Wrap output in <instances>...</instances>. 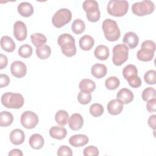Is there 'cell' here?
I'll return each instance as SVG.
<instances>
[{"label": "cell", "mask_w": 156, "mask_h": 156, "mask_svg": "<svg viewBox=\"0 0 156 156\" xmlns=\"http://www.w3.org/2000/svg\"><path fill=\"white\" fill-rule=\"evenodd\" d=\"M79 87L81 91L91 93L95 90L96 83L91 79H83L80 82Z\"/></svg>", "instance_id": "23"}, {"label": "cell", "mask_w": 156, "mask_h": 156, "mask_svg": "<svg viewBox=\"0 0 156 156\" xmlns=\"http://www.w3.org/2000/svg\"><path fill=\"white\" fill-rule=\"evenodd\" d=\"M30 40L32 44L36 47L44 44L47 41V38L41 33H35L30 35Z\"/></svg>", "instance_id": "31"}, {"label": "cell", "mask_w": 156, "mask_h": 156, "mask_svg": "<svg viewBox=\"0 0 156 156\" xmlns=\"http://www.w3.org/2000/svg\"><path fill=\"white\" fill-rule=\"evenodd\" d=\"M83 154L85 156H97L99 155V150L94 146H89L83 149Z\"/></svg>", "instance_id": "39"}, {"label": "cell", "mask_w": 156, "mask_h": 156, "mask_svg": "<svg viewBox=\"0 0 156 156\" xmlns=\"http://www.w3.org/2000/svg\"><path fill=\"white\" fill-rule=\"evenodd\" d=\"M82 7L84 11L87 13L86 15H92L100 12L98 3L94 0H85L83 2Z\"/></svg>", "instance_id": "18"}, {"label": "cell", "mask_w": 156, "mask_h": 156, "mask_svg": "<svg viewBox=\"0 0 156 156\" xmlns=\"http://www.w3.org/2000/svg\"><path fill=\"white\" fill-rule=\"evenodd\" d=\"M91 93H87L83 91H80L77 95V100L79 102L83 105L88 104L91 101Z\"/></svg>", "instance_id": "38"}, {"label": "cell", "mask_w": 156, "mask_h": 156, "mask_svg": "<svg viewBox=\"0 0 156 156\" xmlns=\"http://www.w3.org/2000/svg\"><path fill=\"white\" fill-rule=\"evenodd\" d=\"M154 9L155 5L154 2L149 0L135 2L132 6V12L140 16L149 15L154 11Z\"/></svg>", "instance_id": "6"}, {"label": "cell", "mask_w": 156, "mask_h": 156, "mask_svg": "<svg viewBox=\"0 0 156 156\" xmlns=\"http://www.w3.org/2000/svg\"><path fill=\"white\" fill-rule=\"evenodd\" d=\"M134 96L133 93L128 88H121L116 94L117 99L122 102L123 104H127L130 103L133 99Z\"/></svg>", "instance_id": "14"}, {"label": "cell", "mask_w": 156, "mask_h": 156, "mask_svg": "<svg viewBox=\"0 0 156 156\" xmlns=\"http://www.w3.org/2000/svg\"><path fill=\"white\" fill-rule=\"evenodd\" d=\"M107 110L110 115H117L123 110V104L118 99H112L107 104Z\"/></svg>", "instance_id": "15"}, {"label": "cell", "mask_w": 156, "mask_h": 156, "mask_svg": "<svg viewBox=\"0 0 156 156\" xmlns=\"http://www.w3.org/2000/svg\"><path fill=\"white\" fill-rule=\"evenodd\" d=\"M73 155V151L72 149L66 146V145H63L61 146L57 151V155H68V156H71Z\"/></svg>", "instance_id": "40"}, {"label": "cell", "mask_w": 156, "mask_h": 156, "mask_svg": "<svg viewBox=\"0 0 156 156\" xmlns=\"http://www.w3.org/2000/svg\"><path fill=\"white\" fill-rule=\"evenodd\" d=\"M72 18L71 12L66 8H62L57 10L52 18L53 25L57 28H60L68 23Z\"/></svg>", "instance_id": "7"}, {"label": "cell", "mask_w": 156, "mask_h": 156, "mask_svg": "<svg viewBox=\"0 0 156 156\" xmlns=\"http://www.w3.org/2000/svg\"><path fill=\"white\" fill-rule=\"evenodd\" d=\"M128 83H129V85L131 87L136 88H138V87H140L141 86V85L142 83V82H141V80L140 77L137 76L135 78L129 80Z\"/></svg>", "instance_id": "42"}, {"label": "cell", "mask_w": 156, "mask_h": 156, "mask_svg": "<svg viewBox=\"0 0 156 156\" xmlns=\"http://www.w3.org/2000/svg\"><path fill=\"white\" fill-rule=\"evenodd\" d=\"M55 119L57 124L61 126H64L68 122L69 115L65 110H58L55 115Z\"/></svg>", "instance_id": "30"}, {"label": "cell", "mask_w": 156, "mask_h": 156, "mask_svg": "<svg viewBox=\"0 0 156 156\" xmlns=\"http://www.w3.org/2000/svg\"><path fill=\"white\" fill-rule=\"evenodd\" d=\"M85 29V23L80 19L75 20L71 25L72 31L76 34H82Z\"/></svg>", "instance_id": "32"}, {"label": "cell", "mask_w": 156, "mask_h": 156, "mask_svg": "<svg viewBox=\"0 0 156 156\" xmlns=\"http://www.w3.org/2000/svg\"><path fill=\"white\" fill-rule=\"evenodd\" d=\"M1 47L4 51L12 52L15 49V43L11 37L5 35L1 39Z\"/></svg>", "instance_id": "24"}, {"label": "cell", "mask_w": 156, "mask_h": 156, "mask_svg": "<svg viewBox=\"0 0 156 156\" xmlns=\"http://www.w3.org/2000/svg\"><path fill=\"white\" fill-rule=\"evenodd\" d=\"M23 152L21 150L18 149H14L11 150L9 153V156H15V155H18V156H22Z\"/></svg>", "instance_id": "46"}, {"label": "cell", "mask_w": 156, "mask_h": 156, "mask_svg": "<svg viewBox=\"0 0 156 156\" xmlns=\"http://www.w3.org/2000/svg\"><path fill=\"white\" fill-rule=\"evenodd\" d=\"M122 42L128 48L132 49L138 46L139 38L135 33L133 32H129L124 35Z\"/></svg>", "instance_id": "12"}, {"label": "cell", "mask_w": 156, "mask_h": 156, "mask_svg": "<svg viewBox=\"0 0 156 156\" xmlns=\"http://www.w3.org/2000/svg\"><path fill=\"white\" fill-rule=\"evenodd\" d=\"M103 106L98 103L93 104L90 107V113L94 117H99L104 113Z\"/></svg>", "instance_id": "34"}, {"label": "cell", "mask_w": 156, "mask_h": 156, "mask_svg": "<svg viewBox=\"0 0 156 156\" xmlns=\"http://www.w3.org/2000/svg\"><path fill=\"white\" fill-rule=\"evenodd\" d=\"M89 141L88 137L83 134H77L71 136L69 139V144L76 147L86 145Z\"/></svg>", "instance_id": "16"}, {"label": "cell", "mask_w": 156, "mask_h": 156, "mask_svg": "<svg viewBox=\"0 0 156 156\" xmlns=\"http://www.w3.org/2000/svg\"><path fill=\"white\" fill-rule=\"evenodd\" d=\"M17 10L20 15L24 17H29L34 13L33 6L28 2H22L19 4Z\"/></svg>", "instance_id": "19"}, {"label": "cell", "mask_w": 156, "mask_h": 156, "mask_svg": "<svg viewBox=\"0 0 156 156\" xmlns=\"http://www.w3.org/2000/svg\"><path fill=\"white\" fill-rule=\"evenodd\" d=\"M10 83V79L6 74H0V88H3L7 86Z\"/></svg>", "instance_id": "43"}, {"label": "cell", "mask_w": 156, "mask_h": 156, "mask_svg": "<svg viewBox=\"0 0 156 156\" xmlns=\"http://www.w3.org/2000/svg\"><path fill=\"white\" fill-rule=\"evenodd\" d=\"M155 118H156V115H152L149 116L147 121L149 127L153 129L154 130L155 129Z\"/></svg>", "instance_id": "45"}, {"label": "cell", "mask_w": 156, "mask_h": 156, "mask_svg": "<svg viewBox=\"0 0 156 156\" xmlns=\"http://www.w3.org/2000/svg\"><path fill=\"white\" fill-rule=\"evenodd\" d=\"M79 46L83 51L90 50L94 44V41L93 37L89 35L82 36L79 40Z\"/></svg>", "instance_id": "27"}, {"label": "cell", "mask_w": 156, "mask_h": 156, "mask_svg": "<svg viewBox=\"0 0 156 156\" xmlns=\"http://www.w3.org/2000/svg\"><path fill=\"white\" fill-rule=\"evenodd\" d=\"M155 48V44L153 41L149 40L144 41L141 44V49L137 52L138 59L143 62L151 61L154 56Z\"/></svg>", "instance_id": "5"}, {"label": "cell", "mask_w": 156, "mask_h": 156, "mask_svg": "<svg viewBox=\"0 0 156 156\" xmlns=\"http://www.w3.org/2000/svg\"><path fill=\"white\" fill-rule=\"evenodd\" d=\"M13 121V115L7 111H2L0 113V126L7 127L12 124Z\"/></svg>", "instance_id": "29"}, {"label": "cell", "mask_w": 156, "mask_h": 156, "mask_svg": "<svg viewBox=\"0 0 156 156\" xmlns=\"http://www.w3.org/2000/svg\"><path fill=\"white\" fill-rule=\"evenodd\" d=\"M50 136L55 139L61 140L65 138L67 135L66 129L63 127L58 126H52L49 129Z\"/></svg>", "instance_id": "21"}, {"label": "cell", "mask_w": 156, "mask_h": 156, "mask_svg": "<svg viewBox=\"0 0 156 156\" xmlns=\"http://www.w3.org/2000/svg\"><path fill=\"white\" fill-rule=\"evenodd\" d=\"M21 125L27 129H31L35 127L38 123V117L37 115L32 111H25L21 116Z\"/></svg>", "instance_id": "9"}, {"label": "cell", "mask_w": 156, "mask_h": 156, "mask_svg": "<svg viewBox=\"0 0 156 156\" xmlns=\"http://www.w3.org/2000/svg\"><path fill=\"white\" fill-rule=\"evenodd\" d=\"M36 54L39 58L41 60L46 59L51 55V49L48 45L44 44L37 48Z\"/></svg>", "instance_id": "28"}, {"label": "cell", "mask_w": 156, "mask_h": 156, "mask_svg": "<svg viewBox=\"0 0 156 156\" xmlns=\"http://www.w3.org/2000/svg\"><path fill=\"white\" fill-rule=\"evenodd\" d=\"M8 63V59L6 55L0 54V69H2L7 66Z\"/></svg>", "instance_id": "44"}, {"label": "cell", "mask_w": 156, "mask_h": 156, "mask_svg": "<svg viewBox=\"0 0 156 156\" xmlns=\"http://www.w3.org/2000/svg\"><path fill=\"white\" fill-rule=\"evenodd\" d=\"M144 81L149 85H154L156 83V71L154 69L147 71L144 76Z\"/></svg>", "instance_id": "37"}, {"label": "cell", "mask_w": 156, "mask_h": 156, "mask_svg": "<svg viewBox=\"0 0 156 156\" xmlns=\"http://www.w3.org/2000/svg\"><path fill=\"white\" fill-rule=\"evenodd\" d=\"M9 138L12 144L20 145L24 141L25 134L21 129H16L10 132Z\"/></svg>", "instance_id": "17"}, {"label": "cell", "mask_w": 156, "mask_h": 156, "mask_svg": "<svg viewBox=\"0 0 156 156\" xmlns=\"http://www.w3.org/2000/svg\"><path fill=\"white\" fill-rule=\"evenodd\" d=\"M107 72L106 66L101 63H96L91 67V74L97 79H101L104 77Z\"/></svg>", "instance_id": "22"}, {"label": "cell", "mask_w": 156, "mask_h": 156, "mask_svg": "<svg viewBox=\"0 0 156 156\" xmlns=\"http://www.w3.org/2000/svg\"><path fill=\"white\" fill-rule=\"evenodd\" d=\"M129 9V2L127 1L111 0L107 5V12L109 15L114 16H122L125 15Z\"/></svg>", "instance_id": "4"}, {"label": "cell", "mask_w": 156, "mask_h": 156, "mask_svg": "<svg viewBox=\"0 0 156 156\" xmlns=\"http://www.w3.org/2000/svg\"><path fill=\"white\" fill-rule=\"evenodd\" d=\"M58 44L61 47L62 53L66 57H70L76 53V47L74 37L69 34H61L57 39Z\"/></svg>", "instance_id": "1"}, {"label": "cell", "mask_w": 156, "mask_h": 156, "mask_svg": "<svg viewBox=\"0 0 156 156\" xmlns=\"http://www.w3.org/2000/svg\"><path fill=\"white\" fill-rule=\"evenodd\" d=\"M146 108H147V110L150 113L155 112L156 110V99L155 98H153L147 101L146 104Z\"/></svg>", "instance_id": "41"}, {"label": "cell", "mask_w": 156, "mask_h": 156, "mask_svg": "<svg viewBox=\"0 0 156 156\" xmlns=\"http://www.w3.org/2000/svg\"><path fill=\"white\" fill-rule=\"evenodd\" d=\"M69 127L73 130H80L83 125V119L79 113L73 114L68 119Z\"/></svg>", "instance_id": "13"}, {"label": "cell", "mask_w": 156, "mask_h": 156, "mask_svg": "<svg viewBox=\"0 0 156 156\" xmlns=\"http://www.w3.org/2000/svg\"><path fill=\"white\" fill-rule=\"evenodd\" d=\"M129 48L124 44L115 45L113 48L112 61L116 66H121L128 59Z\"/></svg>", "instance_id": "8"}, {"label": "cell", "mask_w": 156, "mask_h": 156, "mask_svg": "<svg viewBox=\"0 0 156 156\" xmlns=\"http://www.w3.org/2000/svg\"><path fill=\"white\" fill-rule=\"evenodd\" d=\"M29 143L32 148L37 150L43 147L44 140L40 134L34 133L30 136Z\"/></svg>", "instance_id": "20"}, {"label": "cell", "mask_w": 156, "mask_h": 156, "mask_svg": "<svg viewBox=\"0 0 156 156\" xmlns=\"http://www.w3.org/2000/svg\"><path fill=\"white\" fill-rule=\"evenodd\" d=\"M2 104L7 108H20L24 104V99L20 93L7 92L1 96Z\"/></svg>", "instance_id": "3"}, {"label": "cell", "mask_w": 156, "mask_h": 156, "mask_svg": "<svg viewBox=\"0 0 156 156\" xmlns=\"http://www.w3.org/2000/svg\"><path fill=\"white\" fill-rule=\"evenodd\" d=\"M32 48L29 44L21 45L18 49V54L23 58H28L32 54Z\"/></svg>", "instance_id": "36"}, {"label": "cell", "mask_w": 156, "mask_h": 156, "mask_svg": "<svg viewBox=\"0 0 156 156\" xmlns=\"http://www.w3.org/2000/svg\"><path fill=\"white\" fill-rule=\"evenodd\" d=\"M13 35L20 41H24L27 37V27L24 23L17 21L13 25Z\"/></svg>", "instance_id": "10"}, {"label": "cell", "mask_w": 156, "mask_h": 156, "mask_svg": "<svg viewBox=\"0 0 156 156\" xmlns=\"http://www.w3.org/2000/svg\"><path fill=\"white\" fill-rule=\"evenodd\" d=\"M12 74L16 78H22L27 73L26 65L21 61H15L10 66Z\"/></svg>", "instance_id": "11"}, {"label": "cell", "mask_w": 156, "mask_h": 156, "mask_svg": "<svg viewBox=\"0 0 156 156\" xmlns=\"http://www.w3.org/2000/svg\"><path fill=\"white\" fill-rule=\"evenodd\" d=\"M122 75L127 82L138 76V70L136 67L132 64L126 66L122 70Z\"/></svg>", "instance_id": "26"}, {"label": "cell", "mask_w": 156, "mask_h": 156, "mask_svg": "<svg viewBox=\"0 0 156 156\" xmlns=\"http://www.w3.org/2000/svg\"><path fill=\"white\" fill-rule=\"evenodd\" d=\"M94 56L100 60H105L108 58L110 55L109 49L107 46L104 44H100L98 46L94 51Z\"/></svg>", "instance_id": "25"}, {"label": "cell", "mask_w": 156, "mask_h": 156, "mask_svg": "<svg viewBox=\"0 0 156 156\" xmlns=\"http://www.w3.org/2000/svg\"><path fill=\"white\" fill-rule=\"evenodd\" d=\"M141 97L143 101L147 102L149 100L156 97V91L152 87L146 88L142 92Z\"/></svg>", "instance_id": "35"}, {"label": "cell", "mask_w": 156, "mask_h": 156, "mask_svg": "<svg viewBox=\"0 0 156 156\" xmlns=\"http://www.w3.org/2000/svg\"><path fill=\"white\" fill-rule=\"evenodd\" d=\"M105 38L110 41H115L119 39L121 35L120 30L116 22L110 18L105 19L102 25Z\"/></svg>", "instance_id": "2"}, {"label": "cell", "mask_w": 156, "mask_h": 156, "mask_svg": "<svg viewBox=\"0 0 156 156\" xmlns=\"http://www.w3.org/2000/svg\"><path fill=\"white\" fill-rule=\"evenodd\" d=\"M120 84L119 79L115 76H110L105 80V85L106 88L110 90H113L117 88Z\"/></svg>", "instance_id": "33"}]
</instances>
